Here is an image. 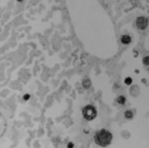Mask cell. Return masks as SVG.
Segmentation results:
<instances>
[{
  "label": "cell",
  "mask_w": 149,
  "mask_h": 148,
  "mask_svg": "<svg viewBox=\"0 0 149 148\" xmlns=\"http://www.w3.org/2000/svg\"><path fill=\"white\" fill-rule=\"evenodd\" d=\"M148 18L147 17H137L136 18V26L137 29H140V30H144L145 28L148 26Z\"/></svg>",
  "instance_id": "obj_3"
},
{
  "label": "cell",
  "mask_w": 149,
  "mask_h": 148,
  "mask_svg": "<svg viewBox=\"0 0 149 148\" xmlns=\"http://www.w3.org/2000/svg\"><path fill=\"white\" fill-rule=\"evenodd\" d=\"M143 62H144V64H145V66H148V64H149V57H145Z\"/></svg>",
  "instance_id": "obj_9"
},
{
  "label": "cell",
  "mask_w": 149,
  "mask_h": 148,
  "mask_svg": "<svg viewBox=\"0 0 149 148\" xmlns=\"http://www.w3.org/2000/svg\"><path fill=\"white\" fill-rule=\"evenodd\" d=\"M82 115L86 121H93L97 117V110L93 105H86V106L82 109Z\"/></svg>",
  "instance_id": "obj_2"
},
{
  "label": "cell",
  "mask_w": 149,
  "mask_h": 148,
  "mask_svg": "<svg viewBox=\"0 0 149 148\" xmlns=\"http://www.w3.org/2000/svg\"><path fill=\"white\" fill-rule=\"evenodd\" d=\"M124 115H126L127 119H132V118H134V112H131V110H127Z\"/></svg>",
  "instance_id": "obj_5"
},
{
  "label": "cell",
  "mask_w": 149,
  "mask_h": 148,
  "mask_svg": "<svg viewBox=\"0 0 149 148\" xmlns=\"http://www.w3.org/2000/svg\"><path fill=\"white\" fill-rule=\"evenodd\" d=\"M94 142H95V144H98L101 147H107L113 142V134L107 130H100L95 133Z\"/></svg>",
  "instance_id": "obj_1"
},
{
  "label": "cell",
  "mask_w": 149,
  "mask_h": 148,
  "mask_svg": "<svg viewBox=\"0 0 149 148\" xmlns=\"http://www.w3.org/2000/svg\"><path fill=\"white\" fill-rule=\"evenodd\" d=\"M124 81H126V84H127V85H130V84H132V79H131V77H127Z\"/></svg>",
  "instance_id": "obj_8"
},
{
  "label": "cell",
  "mask_w": 149,
  "mask_h": 148,
  "mask_svg": "<svg viewBox=\"0 0 149 148\" xmlns=\"http://www.w3.org/2000/svg\"><path fill=\"white\" fill-rule=\"evenodd\" d=\"M116 102H118V104H122V105H123L124 102H126V98H124V96H119L118 98H116Z\"/></svg>",
  "instance_id": "obj_6"
},
{
  "label": "cell",
  "mask_w": 149,
  "mask_h": 148,
  "mask_svg": "<svg viewBox=\"0 0 149 148\" xmlns=\"http://www.w3.org/2000/svg\"><path fill=\"white\" fill-rule=\"evenodd\" d=\"M120 42L123 45H130V43H131V37H130L128 34H123V36H122V38H120Z\"/></svg>",
  "instance_id": "obj_4"
},
{
  "label": "cell",
  "mask_w": 149,
  "mask_h": 148,
  "mask_svg": "<svg viewBox=\"0 0 149 148\" xmlns=\"http://www.w3.org/2000/svg\"><path fill=\"white\" fill-rule=\"evenodd\" d=\"M67 147H68V148H72V147H73V144H72V143H68V144H67Z\"/></svg>",
  "instance_id": "obj_10"
},
{
  "label": "cell",
  "mask_w": 149,
  "mask_h": 148,
  "mask_svg": "<svg viewBox=\"0 0 149 148\" xmlns=\"http://www.w3.org/2000/svg\"><path fill=\"white\" fill-rule=\"evenodd\" d=\"M90 85H92V83H90V80L89 79H85L84 80V88H90Z\"/></svg>",
  "instance_id": "obj_7"
}]
</instances>
